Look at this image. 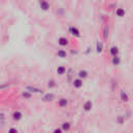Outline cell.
Instances as JSON below:
<instances>
[{"label":"cell","mask_w":133,"mask_h":133,"mask_svg":"<svg viewBox=\"0 0 133 133\" xmlns=\"http://www.w3.org/2000/svg\"><path fill=\"white\" fill-rule=\"evenodd\" d=\"M69 33L72 34V35L75 36V37H80V36H81L80 30H79L77 27H75V26H70V27H69Z\"/></svg>","instance_id":"cell-1"},{"label":"cell","mask_w":133,"mask_h":133,"mask_svg":"<svg viewBox=\"0 0 133 133\" xmlns=\"http://www.w3.org/2000/svg\"><path fill=\"white\" fill-rule=\"evenodd\" d=\"M26 90L27 91H29L30 94H32V92H34V94H43V89H41V88H38V87H35V86H30V85H28V86H26Z\"/></svg>","instance_id":"cell-2"},{"label":"cell","mask_w":133,"mask_h":133,"mask_svg":"<svg viewBox=\"0 0 133 133\" xmlns=\"http://www.w3.org/2000/svg\"><path fill=\"white\" fill-rule=\"evenodd\" d=\"M38 5H39V8L43 9V10H45V11H47V10L50 9V4H49V2H47V1H45V0H41V1L38 2Z\"/></svg>","instance_id":"cell-3"},{"label":"cell","mask_w":133,"mask_h":133,"mask_svg":"<svg viewBox=\"0 0 133 133\" xmlns=\"http://www.w3.org/2000/svg\"><path fill=\"white\" fill-rule=\"evenodd\" d=\"M119 99H121V101L124 102V103L129 102V96H128V94H127L124 89H121V91H119Z\"/></svg>","instance_id":"cell-4"},{"label":"cell","mask_w":133,"mask_h":133,"mask_svg":"<svg viewBox=\"0 0 133 133\" xmlns=\"http://www.w3.org/2000/svg\"><path fill=\"white\" fill-rule=\"evenodd\" d=\"M54 99H55V96H54L53 92H48V94L44 95V97L42 98V100L44 102H52Z\"/></svg>","instance_id":"cell-5"},{"label":"cell","mask_w":133,"mask_h":133,"mask_svg":"<svg viewBox=\"0 0 133 133\" xmlns=\"http://www.w3.org/2000/svg\"><path fill=\"white\" fill-rule=\"evenodd\" d=\"M73 86L75 88H81L83 86V80H81L79 78H75L73 80Z\"/></svg>","instance_id":"cell-6"},{"label":"cell","mask_w":133,"mask_h":133,"mask_svg":"<svg viewBox=\"0 0 133 133\" xmlns=\"http://www.w3.org/2000/svg\"><path fill=\"white\" fill-rule=\"evenodd\" d=\"M92 106H94L92 102L89 101V100H87V101H85V102L83 103V110H84V111H90L91 108H92Z\"/></svg>","instance_id":"cell-7"},{"label":"cell","mask_w":133,"mask_h":133,"mask_svg":"<svg viewBox=\"0 0 133 133\" xmlns=\"http://www.w3.org/2000/svg\"><path fill=\"white\" fill-rule=\"evenodd\" d=\"M22 117H23V113L21 112V111H19V110H16L14 113H12V118H14V121H20V119H22Z\"/></svg>","instance_id":"cell-8"},{"label":"cell","mask_w":133,"mask_h":133,"mask_svg":"<svg viewBox=\"0 0 133 133\" xmlns=\"http://www.w3.org/2000/svg\"><path fill=\"white\" fill-rule=\"evenodd\" d=\"M77 76H78V78L79 79H85L87 76H88V72L86 71V70H80L79 72H78V74H77Z\"/></svg>","instance_id":"cell-9"},{"label":"cell","mask_w":133,"mask_h":133,"mask_svg":"<svg viewBox=\"0 0 133 133\" xmlns=\"http://www.w3.org/2000/svg\"><path fill=\"white\" fill-rule=\"evenodd\" d=\"M68 44H69V39H68L66 37H64V36H60V37L58 38V45H59V46L64 47V46H66Z\"/></svg>","instance_id":"cell-10"},{"label":"cell","mask_w":133,"mask_h":133,"mask_svg":"<svg viewBox=\"0 0 133 133\" xmlns=\"http://www.w3.org/2000/svg\"><path fill=\"white\" fill-rule=\"evenodd\" d=\"M103 49H104V44H103V42L97 41V43H96V51H97L98 53H101V52L103 51Z\"/></svg>","instance_id":"cell-11"},{"label":"cell","mask_w":133,"mask_h":133,"mask_svg":"<svg viewBox=\"0 0 133 133\" xmlns=\"http://www.w3.org/2000/svg\"><path fill=\"white\" fill-rule=\"evenodd\" d=\"M109 53H110V55H112V57L117 56V55H118V48H117L116 46H112V47H110V49H109Z\"/></svg>","instance_id":"cell-12"},{"label":"cell","mask_w":133,"mask_h":133,"mask_svg":"<svg viewBox=\"0 0 133 133\" xmlns=\"http://www.w3.org/2000/svg\"><path fill=\"white\" fill-rule=\"evenodd\" d=\"M68 103H69V101H68L66 98H61V99L58 100V105H59V107H62V108H63V107H66Z\"/></svg>","instance_id":"cell-13"},{"label":"cell","mask_w":133,"mask_h":133,"mask_svg":"<svg viewBox=\"0 0 133 133\" xmlns=\"http://www.w3.org/2000/svg\"><path fill=\"white\" fill-rule=\"evenodd\" d=\"M115 15H116L117 17L122 18V17H124V16L126 15V10H125L124 8H122V7L116 8V9H115Z\"/></svg>","instance_id":"cell-14"},{"label":"cell","mask_w":133,"mask_h":133,"mask_svg":"<svg viewBox=\"0 0 133 133\" xmlns=\"http://www.w3.org/2000/svg\"><path fill=\"white\" fill-rule=\"evenodd\" d=\"M108 36H109V26L105 25L103 28V37L104 39H108Z\"/></svg>","instance_id":"cell-15"},{"label":"cell","mask_w":133,"mask_h":133,"mask_svg":"<svg viewBox=\"0 0 133 133\" xmlns=\"http://www.w3.org/2000/svg\"><path fill=\"white\" fill-rule=\"evenodd\" d=\"M65 72H66V68H65L64 65H59V66H57V69H56V73H57L58 75H63Z\"/></svg>","instance_id":"cell-16"},{"label":"cell","mask_w":133,"mask_h":133,"mask_svg":"<svg viewBox=\"0 0 133 133\" xmlns=\"http://www.w3.org/2000/svg\"><path fill=\"white\" fill-rule=\"evenodd\" d=\"M111 62H112V64H113L114 66H117V65H119V63H121V58H119V56L117 55V56H114V57H112V60H111Z\"/></svg>","instance_id":"cell-17"},{"label":"cell","mask_w":133,"mask_h":133,"mask_svg":"<svg viewBox=\"0 0 133 133\" xmlns=\"http://www.w3.org/2000/svg\"><path fill=\"white\" fill-rule=\"evenodd\" d=\"M71 129V124L69 123V122H64V123H62V125H61V130L62 131H69Z\"/></svg>","instance_id":"cell-18"},{"label":"cell","mask_w":133,"mask_h":133,"mask_svg":"<svg viewBox=\"0 0 133 133\" xmlns=\"http://www.w3.org/2000/svg\"><path fill=\"white\" fill-rule=\"evenodd\" d=\"M115 122H116V124H118V125H123V124L125 123V116H123V115H117L116 118H115Z\"/></svg>","instance_id":"cell-19"},{"label":"cell","mask_w":133,"mask_h":133,"mask_svg":"<svg viewBox=\"0 0 133 133\" xmlns=\"http://www.w3.org/2000/svg\"><path fill=\"white\" fill-rule=\"evenodd\" d=\"M57 56L58 57H60V58H64V57H66V52L64 51V50H62V49H59L58 51H57Z\"/></svg>","instance_id":"cell-20"},{"label":"cell","mask_w":133,"mask_h":133,"mask_svg":"<svg viewBox=\"0 0 133 133\" xmlns=\"http://www.w3.org/2000/svg\"><path fill=\"white\" fill-rule=\"evenodd\" d=\"M48 87L49 88H53V87H55L56 86V81L54 80V79H49L48 80Z\"/></svg>","instance_id":"cell-21"},{"label":"cell","mask_w":133,"mask_h":133,"mask_svg":"<svg viewBox=\"0 0 133 133\" xmlns=\"http://www.w3.org/2000/svg\"><path fill=\"white\" fill-rule=\"evenodd\" d=\"M73 73H74V70H73L72 68H70L69 70H66V74H68V81H71V80H72Z\"/></svg>","instance_id":"cell-22"},{"label":"cell","mask_w":133,"mask_h":133,"mask_svg":"<svg viewBox=\"0 0 133 133\" xmlns=\"http://www.w3.org/2000/svg\"><path fill=\"white\" fill-rule=\"evenodd\" d=\"M31 96H32V95H31L29 91H27V90L22 92V97H23L24 99H30V98H31Z\"/></svg>","instance_id":"cell-23"},{"label":"cell","mask_w":133,"mask_h":133,"mask_svg":"<svg viewBox=\"0 0 133 133\" xmlns=\"http://www.w3.org/2000/svg\"><path fill=\"white\" fill-rule=\"evenodd\" d=\"M8 133H18V130H17V128L11 127V128L8 129Z\"/></svg>","instance_id":"cell-24"},{"label":"cell","mask_w":133,"mask_h":133,"mask_svg":"<svg viewBox=\"0 0 133 133\" xmlns=\"http://www.w3.org/2000/svg\"><path fill=\"white\" fill-rule=\"evenodd\" d=\"M53 133H63V131L61 130V128H55L53 130Z\"/></svg>","instance_id":"cell-25"},{"label":"cell","mask_w":133,"mask_h":133,"mask_svg":"<svg viewBox=\"0 0 133 133\" xmlns=\"http://www.w3.org/2000/svg\"><path fill=\"white\" fill-rule=\"evenodd\" d=\"M115 86H116V82H115V80H112L111 81V89L114 90L115 89Z\"/></svg>","instance_id":"cell-26"},{"label":"cell","mask_w":133,"mask_h":133,"mask_svg":"<svg viewBox=\"0 0 133 133\" xmlns=\"http://www.w3.org/2000/svg\"><path fill=\"white\" fill-rule=\"evenodd\" d=\"M91 50H92V49H91V47H87V48H86V51L84 52V54H86V55H87V54H89V53L91 52Z\"/></svg>","instance_id":"cell-27"},{"label":"cell","mask_w":133,"mask_h":133,"mask_svg":"<svg viewBox=\"0 0 133 133\" xmlns=\"http://www.w3.org/2000/svg\"><path fill=\"white\" fill-rule=\"evenodd\" d=\"M9 86V84L8 83H5V84H2V85H0V89H3V88H6V87H8Z\"/></svg>","instance_id":"cell-28"},{"label":"cell","mask_w":133,"mask_h":133,"mask_svg":"<svg viewBox=\"0 0 133 133\" xmlns=\"http://www.w3.org/2000/svg\"><path fill=\"white\" fill-rule=\"evenodd\" d=\"M63 8H59V9H57V14L58 15H63Z\"/></svg>","instance_id":"cell-29"},{"label":"cell","mask_w":133,"mask_h":133,"mask_svg":"<svg viewBox=\"0 0 133 133\" xmlns=\"http://www.w3.org/2000/svg\"><path fill=\"white\" fill-rule=\"evenodd\" d=\"M130 115H131V112H130V111H128V112H127V114L125 115V117H126V118H129V117H130Z\"/></svg>","instance_id":"cell-30"},{"label":"cell","mask_w":133,"mask_h":133,"mask_svg":"<svg viewBox=\"0 0 133 133\" xmlns=\"http://www.w3.org/2000/svg\"><path fill=\"white\" fill-rule=\"evenodd\" d=\"M71 52H72V54H77V53H78V51H77V50H75V51H74V50H72Z\"/></svg>","instance_id":"cell-31"}]
</instances>
